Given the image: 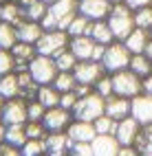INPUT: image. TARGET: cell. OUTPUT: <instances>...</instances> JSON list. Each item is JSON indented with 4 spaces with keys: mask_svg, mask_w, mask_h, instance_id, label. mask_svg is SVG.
I'll use <instances>...</instances> for the list:
<instances>
[{
    "mask_svg": "<svg viewBox=\"0 0 152 156\" xmlns=\"http://www.w3.org/2000/svg\"><path fill=\"white\" fill-rule=\"evenodd\" d=\"M2 2H7V0H0V5H2Z\"/></svg>",
    "mask_w": 152,
    "mask_h": 156,
    "instance_id": "54",
    "label": "cell"
},
{
    "mask_svg": "<svg viewBox=\"0 0 152 156\" xmlns=\"http://www.w3.org/2000/svg\"><path fill=\"white\" fill-rule=\"evenodd\" d=\"M29 141L24 126H7V134H5V143H11L16 147H22Z\"/></svg>",
    "mask_w": 152,
    "mask_h": 156,
    "instance_id": "30",
    "label": "cell"
},
{
    "mask_svg": "<svg viewBox=\"0 0 152 156\" xmlns=\"http://www.w3.org/2000/svg\"><path fill=\"white\" fill-rule=\"evenodd\" d=\"M2 108H5V99L0 97V117H2Z\"/></svg>",
    "mask_w": 152,
    "mask_h": 156,
    "instance_id": "50",
    "label": "cell"
},
{
    "mask_svg": "<svg viewBox=\"0 0 152 156\" xmlns=\"http://www.w3.org/2000/svg\"><path fill=\"white\" fill-rule=\"evenodd\" d=\"M148 33H150V37H152V29H150V31H148Z\"/></svg>",
    "mask_w": 152,
    "mask_h": 156,
    "instance_id": "53",
    "label": "cell"
},
{
    "mask_svg": "<svg viewBox=\"0 0 152 156\" xmlns=\"http://www.w3.org/2000/svg\"><path fill=\"white\" fill-rule=\"evenodd\" d=\"M130 70L135 73V75H139L141 79L148 77L150 73H152V62L143 55V53H139V55H132V59H130Z\"/></svg>",
    "mask_w": 152,
    "mask_h": 156,
    "instance_id": "29",
    "label": "cell"
},
{
    "mask_svg": "<svg viewBox=\"0 0 152 156\" xmlns=\"http://www.w3.org/2000/svg\"><path fill=\"white\" fill-rule=\"evenodd\" d=\"M93 126H95V132H97V134H115L117 121L110 119V117H106V114H101L99 119L93 121Z\"/></svg>",
    "mask_w": 152,
    "mask_h": 156,
    "instance_id": "36",
    "label": "cell"
},
{
    "mask_svg": "<svg viewBox=\"0 0 152 156\" xmlns=\"http://www.w3.org/2000/svg\"><path fill=\"white\" fill-rule=\"evenodd\" d=\"M104 110H106V99L99 97L97 92L93 90L90 95L79 97L77 103H75V108L71 110V112H73V119H77V121L93 123L95 119H99L101 114H104Z\"/></svg>",
    "mask_w": 152,
    "mask_h": 156,
    "instance_id": "3",
    "label": "cell"
},
{
    "mask_svg": "<svg viewBox=\"0 0 152 156\" xmlns=\"http://www.w3.org/2000/svg\"><path fill=\"white\" fill-rule=\"evenodd\" d=\"M77 5H79V0H55V2H51L46 16L42 18V22H40L42 29L44 31H55V29L66 31L71 20L79 13Z\"/></svg>",
    "mask_w": 152,
    "mask_h": 156,
    "instance_id": "1",
    "label": "cell"
},
{
    "mask_svg": "<svg viewBox=\"0 0 152 156\" xmlns=\"http://www.w3.org/2000/svg\"><path fill=\"white\" fill-rule=\"evenodd\" d=\"M13 2H18V5H22V7H27L29 2H31V0H13Z\"/></svg>",
    "mask_w": 152,
    "mask_h": 156,
    "instance_id": "49",
    "label": "cell"
},
{
    "mask_svg": "<svg viewBox=\"0 0 152 156\" xmlns=\"http://www.w3.org/2000/svg\"><path fill=\"white\" fill-rule=\"evenodd\" d=\"M73 75L77 84H84V86H95L97 81L108 75L101 66V62H93V59H86V62H77V66L73 68Z\"/></svg>",
    "mask_w": 152,
    "mask_h": 156,
    "instance_id": "8",
    "label": "cell"
},
{
    "mask_svg": "<svg viewBox=\"0 0 152 156\" xmlns=\"http://www.w3.org/2000/svg\"><path fill=\"white\" fill-rule=\"evenodd\" d=\"M44 145H46V156H68L75 143L68 139L66 132H55V134H46Z\"/></svg>",
    "mask_w": 152,
    "mask_h": 156,
    "instance_id": "15",
    "label": "cell"
},
{
    "mask_svg": "<svg viewBox=\"0 0 152 156\" xmlns=\"http://www.w3.org/2000/svg\"><path fill=\"white\" fill-rule=\"evenodd\" d=\"M24 18V7L13 2V0H7V2L0 5V22H7L11 27H18Z\"/></svg>",
    "mask_w": 152,
    "mask_h": 156,
    "instance_id": "20",
    "label": "cell"
},
{
    "mask_svg": "<svg viewBox=\"0 0 152 156\" xmlns=\"http://www.w3.org/2000/svg\"><path fill=\"white\" fill-rule=\"evenodd\" d=\"M22 156H46V145L44 139H29L22 147H20Z\"/></svg>",
    "mask_w": 152,
    "mask_h": 156,
    "instance_id": "34",
    "label": "cell"
},
{
    "mask_svg": "<svg viewBox=\"0 0 152 156\" xmlns=\"http://www.w3.org/2000/svg\"><path fill=\"white\" fill-rule=\"evenodd\" d=\"M106 117L115 119V121H124L130 117V99L126 97H119V95H113L106 99V110H104Z\"/></svg>",
    "mask_w": 152,
    "mask_h": 156,
    "instance_id": "18",
    "label": "cell"
},
{
    "mask_svg": "<svg viewBox=\"0 0 152 156\" xmlns=\"http://www.w3.org/2000/svg\"><path fill=\"white\" fill-rule=\"evenodd\" d=\"M18 42V33H16V27L7 24V22H0V51H11Z\"/></svg>",
    "mask_w": 152,
    "mask_h": 156,
    "instance_id": "28",
    "label": "cell"
},
{
    "mask_svg": "<svg viewBox=\"0 0 152 156\" xmlns=\"http://www.w3.org/2000/svg\"><path fill=\"white\" fill-rule=\"evenodd\" d=\"M106 22H108V27H110V31H113V35H115L117 42H124V40L137 29L135 27V11L128 9L124 2L113 5V9H110V13L106 18Z\"/></svg>",
    "mask_w": 152,
    "mask_h": 156,
    "instance_id": "2",
    "label": "cell"
},
{
    "mask_svg": "<svg viewBox=\"0 0 152 156\" xmlns=\"http://www.w3.org/2000/svg\"><path fill=\"white\" fill-rule=\"evenodd\" d=\"M60 97H62V92H57L53 86H40L38 92H35V101H40L42 106L49 110V108H57L60 106Z\"/></svg>",
    "mask_w": 152,
    "mask_h": 156,
    "instance_id": "25",
    "label": "cell"
},
{
    "mask_svg": "<svg viewBox=\"0 0 152 156\" xmlns=\"http://www.w3.org/2000/svg\"><path fill=\"white\" fill-rule=\"evenodd\" d=\"M73 123V112L64 110V108H49L42 117V126L46 128L49 134H55V132H66L68 126Z\"/></svg>",
    "mask_w": 152,
    "mask_h": 156,
    "instance_id": "9",
    "label": "cell"
},
{
    "mask_svg": "<svg viewBox=\"0 0 152 156\" xmlns=\"http://www.w3.org/2000/svg\"><path fill=\"white\" fill-rule=\"evenodd\" d=\"M75 103H77V95H75V92H62V97H60V108L73 110Z\"/></svg>",
    "mask_w": 152,
    "mask_h": 156,
    "instance_id": "41",
    "label": "cell"
},
{
    "mask_svg": "<svg viewBox=\"0 0 152 156\" xmlns=\"http://www.w3.org/2000/svg\"><path fill=\"white\" fill-rule=\"evenodd\" d=\"M44 112H46V108L40 101H35V99L27 101V117H29V121H42Z\"/></svg>",
    "mask_w": 152,
    "mask_h": 156,
    "instance_id": "39",
    "label": "cell"
},
{
    "mask_svg": "<svg viewBox=\"0 0 152 156\" xmlns=\"http://www.w3.org/2000/svg\"><path fill=\"white\" fill-rule=\"evenodd\" d=\"M110 2H113V5H117V2H124V0H110Z\"/></svg>",
    "mask_w": 152,
    "mask_h": 156,
    "instance_id": "52",
    "label": "cell"
},
{
    "mask_svg": "<svg viewBox=\"0 0 152 156\" xmlns=\"http://www.w3.org/2000/svg\"><path fill=\"white\" fill-rule=\"evenodd\" d=\"M93 88H95L97 95H99V97H104V99H108V97H113V95H115V92H113V77H110V75H104Z\"/></svg>",
    "mask_w": 152,
    "mask_h": 156,
    "instance_id": "37",
    "label": "cell"
},
{
    "mask_svg": "<svg viewBox=\"0 0 152 156\" xmlns=\"http://www.w3.org/2000/svg\"><path fill=\"white\" fill-rule=\"evenodd\" d=\"M40 2H44V5H51V2H55V0H40Z\"/></svg>",
    "mask_w": 152,
    "mask_h": 156,
    "instance_id": "51",
    "label": "cell"
},
{
    "mask_svg": "<svg viewBox=\"0 0 152 156\" xmlns=\"http://www.w3.org/2000/svg\"><path fill=\"white\" fill-rule=\"evenodd\" d=\"M0 97L5 101L18 99L20 97V84H18V73H9V75L0 77Z\"/></svg>",
    "mask_w": 152,
    "mask_h": 156,
    "instance_id": "24",
    "label": "cell"
},
{
    "mask_svg": "<svg viewBox=\"0 0 152 156\" xmlns=\"http://www.w3.org/2000/svg\"><path fill=\"white\" fill-rule=\"evenodd\" d=\"M16 33H18V42H27V44H33L40 37H42L44 29L40 22H33V20H22L18 27H16Z\"/></svg>",
    "mask_w": 152,
    "mask_h": 156,
    "instance_id": "19",
    "label": "cell"
},
{
    "mask_svg": "<svg viewBox=\"0 0 152 156\" xmlns=\"http://www.w3.org/2000/svg\"><path fill=\"white\" fill-rule=\"evenodd\" d=\"M117 156H141V154H139L135 147H121Z\"/></svg>",
    "mask_w": 152,
    "mask_h": 156,
    "instance_id": "46",
    "label": "cell"
},
{
    "mask_svg": "<svg viewBox=\"0 0 152 156\" xmlns=\"http://www.w3.org/2000/svg\"><path fill=\"white\" fill-rule=\"evenodd\" d=\"M0 156H22V154H20V147L11 143H0Z\"/></svg>",
    "mask_w": 152,
    "mask_h": 156,
    "instance_id": "43",
    "label": "cell"
},
{
    "mask_svg": "<svg viewBox=\"0 0 152 156\" xmlns=\"http://www.w3.org/2000/svg\"><path fill=\"white\" fill-rule=\"evenodd\" d=\"M110 9H113V2L110 0H79L77 11L86 16L90 22H97V20H106Z\"/></svg>",
    "mask_w": 152,
    "mask_h": 156,
    "instance_id": "12",
    "label": "cell"
},
{
    "mask_svg": "<svg viewBox=\"0 0 152 156\" xmlns=\"http://www.w3.org/2000/svg\"><path fill=\"white\" fill-rule=\"evenodd\" d=\"M90 150H93L95 156H117L121 145L115 139V134H97L90 143Z\"/></svg>",
    "mask_w": 152,
    "mask_h": 156,
    "instance_id": "17",
    "label": "cell"
},
{
    "mask_svg": "<svg viewBox=\"0 0 152 156\" xmlns=\"http://www.w3.org/2000/svg\"><path fill=\"white\" fill-rule=\"evenodd\" d=\"M49 11V5L40 2V0H31L27 7H24V18L27 20H33V22H42V18Z\"/></svg>",
    "mask_w": 152,
    "mask_h": 156,
    "instance_id": "32",
    "label": "cell"
},
{
    "mask_svg": "<svg viewBox=\"0 0 152 156\" xmlns=\"http://www.w3.org/2000/svg\"><path fill=\"white\" fill-rule=\"evenodd\" d=\"M148 42H150V33H148V31H143V29H135L132 33H130V35L124 40V46H126L132 55H139V53H143V51H146Z\"/></svg>",
    "mask_w": 152,
    "mask_h": 156,
    "instance_id": "23",
    "label": "cell"
},
{
    "mask_svg": "<svg viewBox=\"0 0 152 156\" xmlns=\"http://www.w3.org/2000/svg\"><path fill=\"white\" fill-rule=\"evenodd\" d=\"M97 42H93V37L88 35H79V37H71L68 42V51L77 57V62H86L93 59L95 62V51H97Z\"/></svg>",
    "mask_w": 152,
    "mask_h": 156,
    "instance_id": "14",
    "label": "cell"
},
{
    "mask_svg": "<svg viewBox=\"0 0 152 156\" xmlns=\"http://www.w3.org/2000/svg\"><path fill=\"white\" fill-rule=\"evenodd\" d=\"M0 119H2L7 126H24V123L29 121V117H27V101L22 97L5 101L2 117Z\"/></svg>",
    "mask_w": 152,
    "mask_h": 156,
    "instance_id": "10",
    "label": "cell"
},
{
    "mask_svg": "<svg viewBox=\"0 0 152 156\" xmlns=\"http://www.w3.org/2000/svg\"><path fill=\"white\" fill-rule=\"evenodd\" d=\"M51 86H53L57 92H73L75 86H77V81H75L73 73H57V77L53 79Z\"/></svg>",
    "mask_w": 152,
    "mask_h": 156,
    "instance_id": "31",
    "label": "cell"
},
{
    "mask_svg": "<svg viewBox=\"0 0 152 156\" xmlns=\"http://www.w3.org/2000/svg\"><path fill=\"white\" fill-rule=\"evenodd\" d=\"M110 77H113V92L119 95V97L135 99L137 95L143 92V79L139 75H135L130 68L119 70V73H115V75H110Z\"/></svg>",
    "mask_w": 152,
    "mask_h": 156,
    "instance_id": "5",
    "label": "cell"
},
{
    "mask_svg": "<svg viewBox=\"0 0 152 156\" xmlns=\"http://www.w3.org/2000/svg\"><path fill=\"white\" fill-rule=\"evenodd\" d=\"M55 59V66H57V73H73V68L77 66V57L71 53V51H62L60 55L53 57Z\"/></svg>",
    "mask_w": 152,
    "mask_h": 156,
    "instance_id": "33",
    "label": "cell"
},
{
    "mask_svg": "<svg viewBox=\"0 0 152 156\" xmlns=\"http://www.w3.org/2000/svg\"><path fill=\"white\" fill-rule=\"evenodd\" d=\"M24 130H27V136L29 139H46V128L42 126V121H27L24 123Z\"/></svg>",
    "mask_w": 152,
    "mask_h": 156,
    "instance_id": "38",
    "label": "cell"
},
{
    "mask_svg": "<svg viewBox=\"0 0 152 156\" xmlns=\"http://www.w3.org/2000/svg\"><path fill=\"white\" fill-rule=\"evenodd\" d=\"M141 123L132 117H128L124 121H117V130H115V139L119 141L121 147H132L137 136H139V132H141Z\"/></svg>",
    "mask_w": 152,
    "mask_h": 156,
    "instance_id": "11",
    "label": "cell"
},
{
    "mask_svg": "<svg viewBox=\"0 0 152 156\" xmlns=\"http://www.w3.org/2000/svg\"><path fill=\"white\" fill-rule=\"evenodd\" d=\"M66 134H68V139L73 141L75 145H77V143H88V145H90V143H93V139L97 136L93 123H88V121H77V119H73V123L68 126Z\"/></svg>",
    "mask_w": 152,
    "mask_h": 156,
    "instance_id": "16",
    "label": "cell"
},
{
    "mask_svg": "<svg viewBox=\"0 0 152 156\" xmlns=\"http://www.w3.org/2000/svg\"><path fill=\"white\" fill-rule=\"evenodd\" d=\"M68 42H71V37L66 31L62 29H55V31H44L42 37L35 42V51H38V55H46V57H55L60 55L62 51L68 48Z\"/></svg>",
    "mask_w": 152,
    "mask_h": 156,
    "instance_id": "6",
    "label": "cell"
},
{
    "mask_svg": "<svg viewBox=\"0 0 152 156\" xmlns=\"http://www.w3.org/2000/svg\"><path fill=\"white\" fill-rule=\"evenodd\" d=\"M68 156H95V154H93L88 143H77V145H73V150H71Z\"/></svg>",
    "mask_w": 152,
    "mask_h": 156,
    "instance_id": "42",
    "label": "cell"
},
{
    "mask_svg": "<svg viewBox=\"0 0 152 156\" xmlns=\"http://www.w3.org/2000/svg\"><path fill=\"white\" fill-rule=\"evenodd\" d=\"M124 5L137 11V9H143V7H152V0H124Z\"/></svg>",
    "mask_w": 152,
    "mask_h": 156,
    "instance_id": "44",
    "label": "cell"
},
{
    "mask_svg": "<svg viewBox=\"0 0 152 156\" xmlns=\"http://www.w3.org/2000/svg\"><path fill=\"white\" fill-rule=\"evenodd\" d=\"M135 27L137 29H143V31L152 29V7L137 9V11H135Z\"/></svg>",
    "mask_w": 152,
    "mask_h": 156,
    "instance_id": "35",
    "label": "cell"
},
{
    "mask_svg": "<svg viewBox=\"0 0 152 156\" xmlns=\"http://www.w3.org/2000/svg\"><path fill=\"white\" fill-rule=\"evenodd\" d=\"M143 92L152 97V73H150L148 77H143Z\"/></svg>",
    "mask_w": 152,
    "mask_h": 156,
    "instance_id": "45",
    "label": "cell"
},
{
    "mask_svg": "<svg viewBox=\"0 0 152 156\" xmlns=\"http://www.w3.org/2000/svg\"><path fill=\"white\" fill-rule=\"evenodd\" d=\"M90 20L82 13H77L73 20H71V24L66 27V33L68 37H79V35H88V31H90Z\"/></svg>",
    "mask_w": 152,
    "mask_h": 156,
    "instance_id": "27",
    "label": "cell"
},
{
    "mask_svg": "<svg viewBox=\"0 0 152 156\" xmlns=\"http://www.w3.org/2000/svg\"><path fill=\"white\" fill-rule=\"evenodd\" d=\"M27 70H29V75L33 77V81L38 86H49V84H53V79L57 77L55 59L46 57V55H35L31 62H29Z\"/></svg>",
    "mask_w": 152,
    "mask_h": 156,
    "instance_id": "7",
    "label": "cell"
},
{
    "mask_svg": "<svg viewBox=\"0 0 152 156\" xmlns=\"http://www.w3.org/2000/svg\"><path fill=\"white\" fill-rule=\"evenodd\" d=\"M5 134H7V123L0 119V143H5Z\"/></svg>",
    "mask_w": 152,
    "mask_h": 156,
    "instance_id": "47",
    "label": "cell"
},
{
    "mask_svg": "<svg viewBox=\"0 0 152 156\" xmlns=\"http://www.w3.org/2000/svg\"><path fill=\"white\" fill-rule=\"evenodd\" d=\"M132 147L141 156H152V126H143V128H141V132H139V136H137Z\"/></svg>",
    "mask_w": 152,
    "mask_h": 156,
    "instance_id": "26",
    "label": "cell"
},
{
    "mask_svg": "<svg viewBox=\"0 0 152 156\" xmlns=\"http://www.w3.org/2000/svg\"><path fill=\"white\" fill-rule=\"evenodd\" d=\"M88 37H93V42H97L101 46H108V44L115 42V35H113V31H110V27H108L106 20H97V22L90 24Z\"/></svg>",
    "mask_w": 152,
    "mask_h": 156,
    "instance_id": "22",
    "label": "cell"
},
{
    "mask_svg": "<svg viewBox=\"0 0 152 156\" xmlns=\"http://www.w3.org/2000/svg\"><path fill=\"white\" fill-rule=\"evenodd\" d=\"M143 55L152 62V37H150V42H148V46H146V51H143Z\"/></svg>",
    "mask_w": 152,
    "mask_h": 156,
    "instance_id": "48",
    "label": "cell"
},
{
    "mask_svg": "<svg viewBox=\"0 0 152 156\" xmlns=\"http://www.w3.org/2000/svg\"><path fill=\"white\" fill-rule=\"evenodd\" d=\"M9 73H16V62L11 51H0V77L9 75Z\"/></svg>",
    "mask_w": 152,
    "mask_h": 156,
    "instance_id": "40",
    "label": "cell"
},
{
    "mask_svg": "<svg viewBox=\"0 0 152 156\" xmlns=\"http://www.w3.org/2000/svg\"><path fill=\"white\" fill-rule=\"evenodd\" d=\"M11 55H13V62H16V70H27L29 62H31L38 51L33 44H27V42H16V46L11 48Z\"/></svg>",
    "mask_w": 152,
    "mask_h": 156,
    "instance_id": "21",
    "label": "cell"
},
{
    "mask_svg": "<svg viewBox=\"0 0 152 156\" xmlns=\"http://www.w3.org/2000/svg\"><path fill=\"white\" fill-rule=\"evenodd\" d=\"M130 59H132V53L124 46V42H115L108 44L104 51V57H101V66L108 75H115L119 70H126L130 66Z\"/></svg>",
    "mask_w": 152,
    "mask_h": 156,
    "instance_id": "4",
    "label": "cell"
},
{
    "mask_svg": "<svg viewBox=\"0 0 152 156\" xmlns=\"http://www.w3.org/2000/svg\"><path fill=\"white\" fill-rule=\"evenodd\" d=\"M130 117L137 119L141 126H152V97L141 92L130 99Z\"/></svg>",
    "mask_w": 152,
    "mask_h": 156,
    "instance_id": "13",
    "label": "cell"
}]
</instances>
